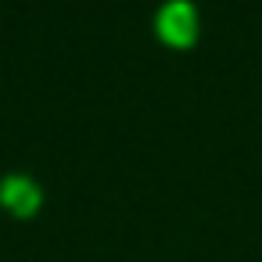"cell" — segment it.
Wrapping results in <instances>:
<instances>
[{
    "label": "cell",
    "mask_w": 262,
    "mask_h": 262,
    "mask_svg": "<svg viewBox=\"0 0 262 262\" xmlns=\"http://www.w3.org/2000/svg\"><path fill=\"white\" fill-rule=\"evenodd\" d=\"M158 36L172 47H190L198 36V15L187 0H172L158 11Z\"/></svg>",
    "instance_id": "obj_1"
},
{
    "label": "cell",
    "mask_w": 262,
    "mask_h": 262,
    "mask_svg": "<svg viewBox=\"0 0 262 262\" xmlns=\"http://www.w3.org/2000/svg\"><path fill=\"white\" fill-rule=\"evenodd\" d=\"M0 201H4L15 215H33L40 205V187L29 176H8L0 183Z\"/></svg>",
    "instance_id": "obj_2"
}]
</instances>
